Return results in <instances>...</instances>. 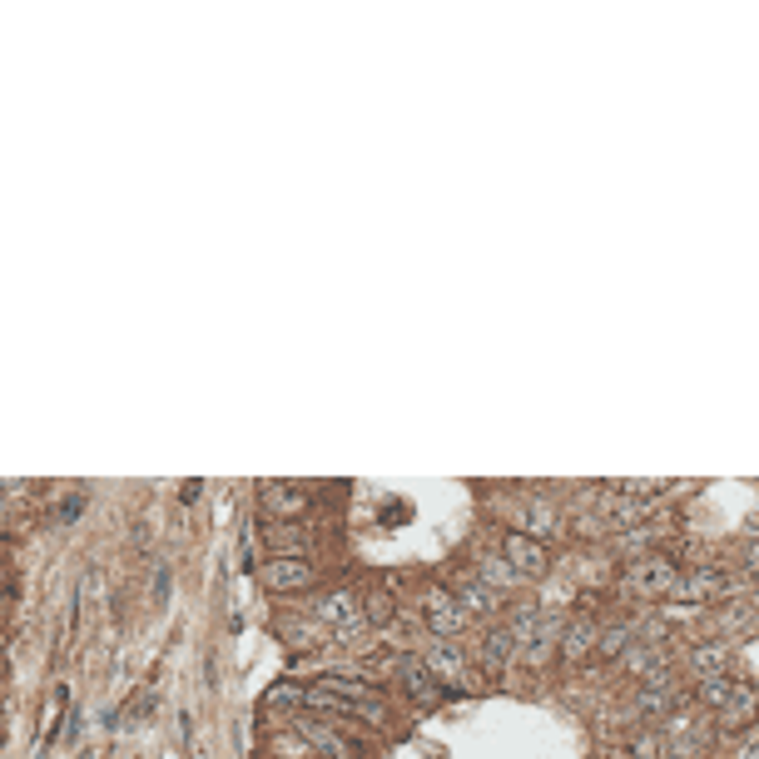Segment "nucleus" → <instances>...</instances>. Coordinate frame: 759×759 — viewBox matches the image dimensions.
<instances>
[{
	"mask_svg": "<svg viewBox=\"0 0 759 759\" xmlns=\"http://www.w3.org/2000/svg\"><path fill=\"white\" fill-rule=\"evenodd\" d=\"M258 506L268 521H303L313 511V492L298 482H258Z\"/></svg>",
	"mask_w": 759,
	"mask_h": 759,
	"instance_id": "f257e3e1",
	"label": "nucleus"
},
{
	"mask_svg": "<svg viewBox=\"0 0 759 759\" xmlns=\"http://www.w3.org/2000/svg\"><path fill=\"white\" fill-rule=\"evenodd\" d=\"M417 596H422L427 626H432L437 640H452V635L467 631V611H462V601H452V591H447V586H422Z\"/></svg>",
	"mask_w": 759,
	"mask_h": 759,
	"instance_id": "f03ea898",
	"label": "nucleus"
},
{
	"mask_svg": "<svg viewBox=\"0 0 759 759\" xmlns=\"http://www.w3.org/2000/svg\"><path fill=\"white\" fill-rule=\"evenodd\" d=\"M258 536H263V546L273 556H288V561H303V551L313 546V531L303 521H268V516H258Z\"/></svg>",
	"mask_w": 759,
	"mask_h": 759,
	"instance_id": "7ed1b4c3",
	"label": "nucleus"
},
{
	"mask_svg": "<svg viewBox=\"0 0 759 759\" xmlns=\"http://www.w3.org/2000/svg\"><path fill=\"white\" fill-rule=\"evenodd\" d=\"M258 581H263V591H273V596H288V591H308L318 576H313V566H308V561H288V556H273V561H263V566H258Z\"/></svg>",
	"mask_w": 759,
	"mask_h": 759,
	"instance_id": "20e7f679",
	"label": "nucleus"
},
{
	"mask_svg": "<svg viewBox=\"0 0 759 759\" xmlns=\"http://www.w3.org/2000/svg\"><path fill=\"white\" fill-rule=\"evenodd\" d=\"M313 611H318V616H323L338 635H353L358 626H368V621H363V611H358V596H353V591H343V586H338V591H323V596L313 601Z\"/></svg>",
	"mask_w": 759,
	"mask_h": 759,
	"instance_id": "39448f33",
	"label": "nucleus"
},
{
	"mask_svg": "<svg viewBox=\"0 0 759 759\" xmlns=\"http://www.w3.org/2000/svg\"><path fill=\"white\" fill-rule=\"evenodd\" d=\"M626 586H631V591H645V596H665V591L680 586V571H675L670 561L650 556V561H635L631 571H626Z\"/></svg>",
	"mask_w": 759,
	"mask_h": 759,
	"instance_id": "423d86ee",
	"label": "nucleus"
},
{
	"mask_svg": "<svg viewBox=\"0 0 759 759\" xmlns=\"http://www.w3.org/2000/svg\"><path fill=\"white\" fill-rule=\"evenodd\" d=\"M502 556L511 571H521V576H541L546 571V546L536 541V536H526V531H511L502 541Z\"/></svg>",
	"mask_w": 759,
	"mask_h": 759,
	"instance_id": "0eeeda50",
	"label": "nucleus"
},
{
	"mask_svg": "<svg viewBox=\"0 0 759 759\" xmlns=\"http://www.w3.org/2000/svg\"><path fill=\"white\" fill-rule=\"evenodd\" d=\"M427 670H432V675L442 680V690H447V695L467 685V660H462V655H457V650H452L447 640H437V645L427 650Z\"/></svg>",
	"mask_w": 759,
	"mask_h": 759,
	"instance_id": "6e6552de",
	"label": "nucleus"
},
{
	"mask_svg": "<svg viewBox=\"0 0 759 759\" xmlns=\"http://www.w3.org/2000/svg\"><path fill=\"white\" fill-rule=\"evenodd\" d=\"M397 675H402V690H407L417 705H442V700H447V690L437 685V675H432L422 660H402Z\"/></svg>",
	"mask_w": 759,
	"mask_h": 759,
	"instance_id": "1a4fd4ad",
	"label": "nucleus"
},
{
	"mask_svg": "<svg viewBox=\"0 0 759 759\" xmlns=\"http://www.w3.org/2000/svg\"><path fill=\"white\" fill-rule=\"evenodd\" d=\"M759 715V695L750 680H735V690H730V700H725V710H720V725L725 730H745V725H755Z\"/></svg>",
	"mask_w": 759,
	"mask_h": 759,
	"instance_id": "9d476101",
	"label": "nucleus"
},
{
	"mask_svg": "<svg viewBox=\"0 0 759 759\" xmlns=\"http://www.w3.org/2000/svg\"><path fill=\"white\" fill-rule=\"evenodd\" d=\"M298 735H303V740H313V745H318V755L353 759V745H348L333 725H323V720H313V715H298Z\"/></svg>",
	"mask_w": 759,
	"mask_h": 759,
	"instance_id": "9b49d317",
	"label": "nucleus"
},
{
	"mask_svg": "<svg viewBox=\"0 0 759 759\" xmlns=\"http://www.w3.org/2000/svg\"><path fill=\"white\" fill-rule=\"evenodd\" d=\"M735 586H730V576L725 571H715V566H705V571H690L685 581H680V596H690V601H720V596H730Z\"/></svg>",
	"mask_w": 759,
	"mask_h": 759,
	"instance_id": "f8f14e48",
	"label": "nucleus"
},
{
	"mask_svg": "<svg viewBox=\"0 0 759 759\" xmlns=\"http://www.w3.org/2000/svg\"><path fill=\"white\" fill-rule=\"evenodd\" d=\"M457 596H462L472 611H482V616L497 606V591H492V586H487L477 571H462V576H457Z\"/></svg>",
	"mask_w": 759,
	"mask_h": 759,
	"instance_id": "ddd939ff",
	"label": "nucleus"
},
{
	"mask_svg": "<svg viewBox=\"0 0 759 759\" xmlns=\"http://www.w3.org/2000/svg\"><path fill=\"white\" fill-rule=\"evenodd\" d=\"M392 616H397V606H392V591H382V586H368V596H363V621L368 626H392Z\"/></svg>",
	"mask_w": 759,
	"mask_h": 759,
	"instance_id": "4468645a",
	"label": "nucleus"
},
{
	"mask_svg": "<svg viewBox=\"0 0 759 759\" xmlns=\"http://www.w3.org/2000/svg\"><path fill=\"white\" fill-rule=\"evenodd\" d=\"M591 645H596V626H591V621H571V631H566V640H561V660L576 665Z\"/></svg>",
	"mask_w": 759,
	"mask_h": 759,
	"instance_id": "2eb2a0df",
	"label": "nucleus"
},
{
	"mask_svg": "<svg viewBox=\"0 0 759 759\" xmlns=\"http://www.w3.org/2000/svg\"><path fill=\"white\" fill-rule=\"evenodd\" d=\"M725 665H730V650H725V645H695V670H700V680H720Z\"/></svg>",
	"mask_w": 759,
	"mask_h": 759,
	"instance_id": "dca6fc26",
	"label": "nucleus"
},
{
	"mask_svg": "<svg viewBox=\"0 0 759 759\" xmlns=\"http://www.w3.org/2000/svg\"><path fill=\"white\" fill-rule=\"evenodd\" d=\"M511 645H516V640H511L506 626H492V631H487V640H482V660H487V670H502L506 655H511Z\"/></svg>",
	"mask_w": 759,
	"mask_h": 759,
	"instance_id": "f3484780",
	"label": "nucleus"
},
{
	"mask_svg": "<svg viewBox=\"0 0 759 759\" xmlns=\"http://www.w3.org/2000/svg\"><path fill=\"white\" fill-rule=\"evenodd\" d=\"M640 710L655 720V715H670L675 710V695H670V685H645V695H640Z\"/></svg>",
	"mask_w": 759,
	"mask_h": 759,
	"instance_id": "a211bd4d",
	"label": "nucleus"
},
{
	"mask_svg": "<svg viewBox=\"0 0 759 759\" xmlns=\"http://www.w3.org/2000/svg\"><path fill=\"white\" fill-rule=\"evenodd\" d=\"M80 511H85V492H70V497H60V502L50 506V521L70 526V521H80Z\"/></svg>",
	"mask_w": 759,
	"mask_h": 759,
	"instance_id": "6ab92c4d",
	"label": "nucleus"
},
{
	"mask_svg": "<svg viewBox=\"0 0 759 759\" xmlns=\"http://www.w3.org/2000/svg\"><path fill=\"white\" fill-rule=\"evenodd\" d=\"M730 690H735V680H700V700L710 705V710H725V700H730Z\"/></svg>",
	"mask_w": 759,
	"mask_h": 759,
	"instance_id": "aec40b11",
	"label": "nucleus"
},
{
	"mask_svg": "<svg viewBox=\"0 0 759 759\" xmlns=\"http://www.w3.org/2000/svg\"><path fill=\"white\" fill-rule=\"evenodd\" d=\"M477 566H482V581H487V586H492V591H497V586H506V581H511V566H506V561H497V556H482V561H477Z\"/></svg>",
	"mask_w": 759,
	"mask_h": 759,
	"instance_id": "412c9836",
	"label": "nucleus"
},
{
	"mask_svg": "<svg viewBox=\"0 0 759 759\" xmlns=\"http://www.w3.org/2000/svg\"><path fill=\"white\" fill-rule=\"evenodd\" d=\"M660 665H665V660H660ZM660 665H655V650H631V655H626V670H631V675H640V680H650Z\"/></svg>",
	"mask_w": 759,
	"mask_h": 759,
	"instance_id": "4be33fe9",
	"label": "nucleus"
},
{
	"mask_svg": "<svg viewBox=\"0 0 759 759\" xmlns=\"http://www.w3.org/2000/svg\"><path fill=\"white\" fill-rule=\"evenodd\" d=\"M626 645H631V626H611L601 635V655H621Z\"/></svg>",
	"mask_w": 759,
	"mask_h": 759,
	"instance_id": "5701e85b",
	"label": "nucleus"
},
{
	"mask_svg": "<svg viewBox=\"0 0 759 759\" xmlns=\"http://www.w3.org/2000/svg\"><path fill=\"white\" fill-rule=\"evenodd\" d=\"M129 715H154V690H134V700H129Z\"/></svg>",
	"mask_w": 759,
	"mask_h": 759,
	"instance_id": "b1692460",
	"label": "nucleus"
},
{
	"mask_svg": "<svg viewBox=\"0 0 759 759\" xmlns=\"http://www.w3.org/2000/svg\"><path fill=\"white\" fill-rule=\"evenodd\" d=\"M164 601H169V566L154 571V606H164Z\"/></svg>",
	"mask_w": 759,
	"mask_h": 759,
	"instance_id": "393cba45",
	"label": "nucleus"
},
{
	"mask_svg": "<svg viewBox=\"0 0 759 759\" xmlns=\"http://www.w3.org/2000/svg\"><path fill=\"white\" fill-rule=\"evenodd\" d=\"M745 566L759 576V541H750V546H745Z\"/></svg>",
	"mask_w": 759,
	"mask_h": 759,
	"instance_id": "a878e982",
	"label": "nucleus"
},
{
	"mask_svg": "<svg viewBox=\"0 0 759 759\" xmlns=\"http://www.w3.org/2000/svg\"><path fill=\"white\" fill-rule=\"evenodd\" d=\"M199 492H204V482H184V487H179V497H184V502H194Z\"/></svg>",
	"mask_w": 759,
	"mask_h": 759,
	"instance_id": "bb28decb",
	"label": "nucleus"
},
{
	"mask_svg": "<svg viewBox=\"0 0 759 759\" xmlns=\"http://www.w3.org/2000/svg\"><path fill=\"white\" fill-rule=\"evenodd\" d=\"M0 685H5V655H0Z\"/></svg>",
	"mask_w": 759,
	"mask_h": 759,
	"instance_id": "cd10ccee",
	"label": "nucleus"
},
{
	"mask_svg": "<svg viewBox=\"0 0 759 759\" xmlns=\"http://www.w3.org/2000/svg\"><path fill=\"white\" fill-rule=\"evenodd\" d=\"M0 725H5V700H0Z\"/></svg>",
	"mask_w": 759,
	"mask_h": 759,
	"instance_id": "c85d7f7f",
	"label": "nucleus"
},
{
	"mask_svg": "<svg viewBox=\"0 0 759 759\" xmlns=\"http://www.w3.org/2000/svg\"><path fill=\"white\" fill-rule=\"evenodd\" d=\"M750 759H759V740H755V750H750Z\"/></svg>",
	"mask_w": 759,
	"mask_h": 759,
	"instance_id": "c756f323",
	"label": "nucleus"
},
{
	"mask_svg": "<svg viewBox=\"0 0 759 759\" xmlns=\"http://www.w3.org/2000/svg\"><path fill=\"white\" fill-rule=\"evenodd\" d=\"M0 645H5V621H0Z\"/></svg>",
	"mask_w": 759,
	"mask_h": 759,
	"instance_id": "7c9ffc66",
	"label": "nucleus"
}]
</instances>
